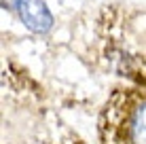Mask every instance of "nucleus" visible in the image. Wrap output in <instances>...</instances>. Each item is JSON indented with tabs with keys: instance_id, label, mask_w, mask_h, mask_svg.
I'll list each match as a JSON object with an SVG mask.
<instances>
[{
	"instance_id": "1",
	"label": "nucleus",
	"mask_w": 146,
	"mask_h": 144,
	"mask_svg": "<svg viewBox=\"0 0 146 144\" xmlns=\"http://www.w3.org/2000/svg\"><path fill=\"white\" fill-rule=\"evenodd\" d=\"M102 144H146V96L117 91L100 117Z\"/></svg>"
},
{
	"instance_id": "2",
	"label": "nucleus",
	"mask_w": 146,
	"mask_h": 144,
	"mask_svg": "<svg viewBox=\"0 0 146 144\" xmlns=\"http://www.w3.org/2000/svg\"><path fill=\"white\" fill-rule=\"evenodd\" d=\"M15 11L21 23L34 34H47L53 28V15L44 0H19Z\"/></svg>"
},
{
	"instance_id": "3",
	"label": "nucleus",
	"mask_w": 146,
	"mask_h": 144,
	"mask_svg": "<svg viewBox=\"0 0 146 144\" xmlns=\"http://www.w3.org/2000/svg\"><path fill=\"white\" fill-rule=\"evenodd\" d=\"M19 4V0H2V9H9V11H15Z\"/></svg>"
}]
</instances>
